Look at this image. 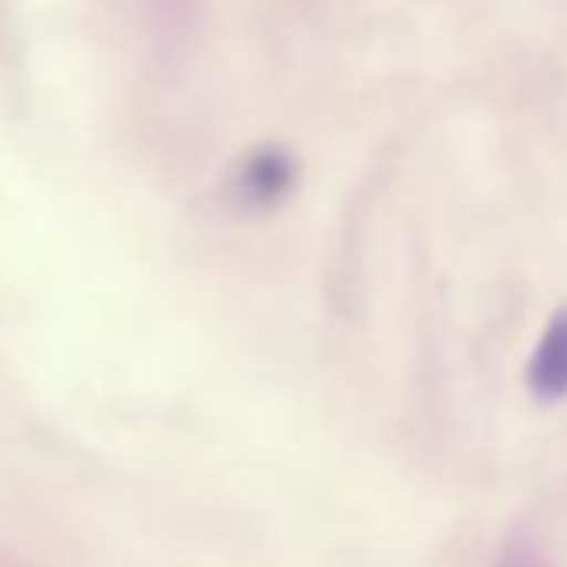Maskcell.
<instances>
[{
	"instance_id": "6da1fadb",
	"label": "cell",
	"mask_w": 567,
	"mask_h": 567,
	"mask_svg": "<svg viewBox=\"0 0 567 567\" xmlns=\"http://www.w3.org/2000/svg\"><path fill=\"white\" fill-rule=\"evenodd\" d=\"M527 384L540 401L567 398V311H560L534 348Z\"/></svg>"
}]
</instances>
